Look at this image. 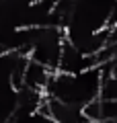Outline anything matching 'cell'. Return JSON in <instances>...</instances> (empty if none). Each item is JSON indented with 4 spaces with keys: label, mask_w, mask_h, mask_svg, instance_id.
Segmentation results:
<instances>
[{
    "label": "cell",
    "mask_w": 117,
    "mask_h": 123,
    "mask_svg": "<svg viewBox=\"0 0 117 123\" xmlns=\"http://www.w3.org/2000/svg\"><path fill=\"white\" fill-rule=\"evenodd\" d=\"M101 86H103L101 66H92L88 70L76 72V74L56 70L47 88H45V94L56 97L64 103H70V105L84 107L86 103L101 97Z\"/></svg>",
    "instance_id": "obj_1"
},
{
    "label": "cell",
    "mask_w": 117,
    "mask_h": 123,
    "mask_svg": "<svg viewBox=\"0 0 117 123\" xmlns=\"http://www.w3.org/2000/svg\"><path fill=\"white\" fill-rule=\"evenodd\" d=\"M53 72H56V70H52L49 66L41 64V62L29 60L27 70H25V86L45 92V88H47V84H49V80H52Z\"/></svg>",
    "instance_id": "obj_2"
},
{
    "label": "cell",
    "mask_w": 117,
    "mask_h": 123,
    "mask_svg": "<svg viewBox=\"0 0 117 123\" xmlns=\"http://www.w3.org/2000/svg\"><path fill=\"white\" fill-rule=\"evenodd\" d=\"M101 98L117 101V74H105L101 86Z\"/></svg>",
    "instance_id": "obj_3"
}]
</instances>
